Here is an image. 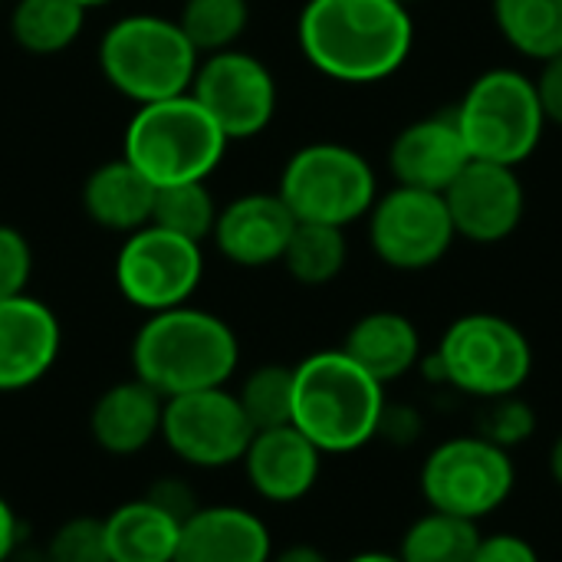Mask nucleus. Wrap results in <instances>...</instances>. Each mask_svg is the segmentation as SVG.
Returning <instances> with one entry per match:
<instances>
[{"instance_id":"f3484780","label":"nucleus","mask_w":562,"mask_h":562,"mask_svg":"<svg viewBox=\"0 0 562 562\" xmlns=\"http://www.w3.org/2000/svg\"><path fill=\"white\" fill-rule=\"evenodd\" d=\"M468 161L471 151L464 145L454 109L408 122L389 145V171L395 184L405 188L445 194L448 184L468 168Z\"/></svg>"},{"instance_id":"6e6552de","label":"nucleus","mask_w":562,"mask_h":562,"mask_svg":"<svg viewBox=\"0 0 562 562\" xmlns=\"http://www.w3.org/2000/svg\"><path fill=\"white\" fill-rule=\"evenodd\" d=\"M277 194L296 221L349 227L369 217L379 178L362 151L339 142H313L290 155Z\"/></svg>"},{"instance_id":"c85d7f7f","label":"nucleus","mask_w":562,"mask_h":562,"mask_svg":"<svg viewBox=\"0 0 562 562\" xmlns=\"http://www.w3.org/2000/svg\"><path fill=\"white\" fill-rule=\"evenodd\" d=\"M247 23H250L247 0H184L178 13V26L184 30V36L201 56L237 46V40L247 33Z\"/></svg>"},{"instance_id":"4468645a","label":"nucleus","mask_w":562,"mask_h":562,"mask_svg":"<svg viewBox=\"0 0 562 562\" xmlns=\"http://www.w3.org/2000/svg\"><path fill=\"white\" fill-rule=\"evenodd\" d=\"M445 204L454 234L487 247L517 234L527 214V191L517 168L471 158L468 168L448 184Z\"/></svg>"},{"instance_id":"393cba45","label":"nucleus","mask_w":562,"mask_h":562,"mask_svg":"<svg viewBox=\"0 0 562 562\" xmlns=\"http://www.w3.org/2000/svg\"><path fill=\"white\" fill-rule=\"evenodd\" d=\"M494 23L517 53L537 63L562 53V0H494Z\"/></svg>"},{"instance_id":"9b49d317","label":"nucleus","mask_w":562,"mask_h":562,"mask_svg":"<svg viewBox=\"0 0 562 562\" xmlns=\"http://www.w3.org/2000/svg\"><path fill=\"white\" fill-rule=\"evenodd\" d=\"M458 240L445 194L395 184L369 211V244L375 257L402 273L438 267Z\"/></svg>"},{"instance_id":"423d86ee","label":"nucleus","mask_w":562,"mask_h":562,"mask_svg":"<svg viewBox=\"0 0 562 562\" xmlns=\"http://www.w3.org/2000/svg\"><path fill=\"white\" fill-rule=\"evenodd\" d=\"M441 389L494 402L524 392L533 375V346L527 333L497 313L458 316L435 346Z\"/></svg>"},{"instance_id":"72a5a7b5","label":"nucleus","mask_w":562,"mask_h":562,"mask_svg":"<svg viewBox=\"0 0 562 562\" xmlns=\"http://www.w3.org/2000/svg\"><path fill=\"white\" fill-rule=\"evenodd\" d=\"M425 438V415L412 402H385L375 441H385L392 448H415Z\"/></svg>"},{"instance_id":"cd10ccee","label":"nucleus","mask_w":562,"mask_h":562,"mask_svg":"<svg viewBox=\"0 0 562 562\" xmlns=\"http://www.w3.org/2000/svg\"><path fill=\"white\" fill-rule=\"evenodd\" d=\"M217 198L211 194L207 181H184V184H165L155 191L151 224L204 244L214 234L217 224Z\"/></svg>"},{"instance_id":"f257e3e1","label":"nucleus","mask_w":562,"mask_h":562,"mask_svg":"<svg viewBox=\"0 0 562 562\" xmlns=\"http://www.w3.org/2000/svg\"><path fill=\"white\" fill-rule=\"evenodd\" d=\"M296 40L306 63L326 79L372 86L408 63L415 20L398 0H306Z\"/></svg>"},{"instance_id":"473e14b6","label":"nucleus","mask_w":562,"mask_h":562,"mask_svg":"<svg viewBox=\"0 0 562 562\" xmlns=\"http://www.w3.org/2000/svg\"><path fill=\"white\" fill-rule=\"evenodd\" d=\"M30 277H33V247H30V240L16 227L0 224V300L26 293Z\"/></svg>"},{"instance_id":"9d476101","label":"nucleus","mask_w":562,"mask_h":562,"mask_svg":"<svg viewBox=\"0 0 562 562\" xmlns=\"http://www.w3.org/2000/svg\"><path fill=\"white\" fill-rule=\"evenodd\" d=\"M204 277V244L158 224L132 231L115 254V286L142 313L184 306Z\"/></svg>"},{"instance_id":"aec40b11","label":"nucleus","mask_w":562,"mask_h":562,"mask_svg":"<svg viewBox=\"0 0 562 562\" xmlns=\"http://www.w3.org/2000/svg\"><path fill=\"white\" fill-rule=\"evenodd\" d=\"M161 412L165 398L132 375L128 382L109 385L95 398L89 412V435L105 454L128 458L161 438Z\"/></svg>"},{"instance_id":"2f4dec72","label":"nucleus","mask_w":562,"mask_h":562,"mask_svg":"<svg viewBox=\"0 0 562 562\" xmlns=\"http://www.w3.org/2000/svg\"><path fill=\"white\" fill-rule=\"evenodd\" d=\"M43 562H112L109 560V547H105L102 517L63 520L46 543Z\"/></svg>"},{"instance_id":"7ed1b4c3","label":"nucleus","mask_w":562,"mask_h":562,"mask_svg":"<svg viewBox=\"0 0 562 562\" xmlns=\"http://www.w3.org/2000/svg\"><path fill=\"white\" fill-rule=\"evenodd\" d=\"M385 385L342 349H319L293 366V418L323 454H352L375 441Z\"/></svg>"},{"instance_id":"f03ea898","label":"nucleus","mask_w":562,"mask_h":562,"mask_svg":"<svg viewBox=\"0 0 562 562\" xmlns=\"http://www.w3.org/2000/svg\"><path fill=\"white\" fill-rule=\"evenodd\" d=\"M237 362V333L221 316L188 303L148 313L132 339V372L161 398L224 389Z\"/></svg>"},{"instance_id":"4be33fe9","label":"nucleus","mask_w":562,"mask_h":562,"mask_svg":"<svg viewBox=\"0 0 562 562\" xmlns=\"http://www.w3.org/2000/svg\"><path fill=\"white\" fill-rule=\"evenodd\" d=\"M155 184L125 158L99 165L82 184V211L92 224L112 234H132L151 224Z\"/></svg>"},{"instance_id":"e433bc0d","label":"nucleus","mask_w":562,"mask_h":562,"mask_svg":"<svg viewBox=\"0 0 562 562\" xmlns=\"http://www.w3.org/2000/svg\"><path fill=\"white\" fill-rule=\"evenodd\" d=\"M533 86H537L547 125H560L562 128V53L540 63V76L533 79Z\"/></svg>"},{"instance_id":"a19ab883","label":"nucleus","mask_w":562,"mask_h":562,"mask_svg":"<svg viewBox=\"0 0 562 562\" xmlns=\"http://www.w3.org/2000/svg\"><path fill=\"white\" fill-rule=\"evenodd\" d=\"M346 562H402L395 553H379V550H369V553H356Z\"/></svg>"},{"instance_id":"1a4fd4ad","label":"nucleus","mask_w":562,"mask_h":562,"mask_svg":"<svg viewBox=\"0 0 562 562\" xmlns=\"http://www.w3.org/2000/svg\"><path fill=\"white\" fill-rule=\"evenodd\" d=\"M418 491L428 510L471 520L481 527L517 491V464L510 451L487 438L458 435L435 445L418 471Z\"/></svg>"},{"instance_id":"c756f323","label":"nucleus","mask_w":562,"mask_h":562,"mask_svg":"<svg viewBox=\"0 0 562 562\" xmlns=\"http://www.w3.org/2000/svg\"><path fill=\"white\" fill-rule=\"evenodd\" d=\"M254 431L290 425L293 418V366H257L234 392Z\"/></svg>"},{"instance_id":"a878e982","label":"nucleus","mask_w":562,"mask_h":562,"mask_svg":"<svg viewBox=\"0 0 562 562\" xmlns=\"http://www.w3.org/2000/svg\"><path fill=\"white\" fill-rule=\"evenodd\" d=\"M481 537L477 524L428 510L405 527L395 557L402 562H471Z\"/></svg>"},{"instance_id":"ddd939ff","label":"nucleus","mask_w":562,"mask_h":562,"mask_svg":"<svg viewBox=\"0 0 562 562\" xmlns=\"http://www.w3.org/2000/svg\"><path fill=\"white\" fill-rule=\"evenodd\" d=\"M250 438L254 425L227 385L165 398L161 441L191 468L217 471L240 464Z\"/></svg>"},{"instance_id":"39448f33","label":"nucleus","mask_w":562,"mask_h":562,"mask_svg":"<svg viewBox=\"0 0 562 562\" xmlns=\"http://www.w3.org/2000/svg\"><path fill=\"white\" fill-rule=\"evenodd\" d=\"M198 63L201 53L191 46L178 20L155 13H128L115 20L99 43V69L105 82L135 105L184 95Z\"/></svg>"},{"instance_id":"bb28decb","label":"nucleus","mask_w":562,"mask_h":562,"mask_svg":"<svg viewBox=\"0 0 562 562\" xmlns=\"http://www.w3.org/2000/svg\"><path fill=\"white\" fill-rule=\"evenodd\" d=\"M349 260V240L346 227H329V224H306L296 221V231L283 250V267L286 273L303 283V286H326L333 283Z\"/></svg>"},{"instance_id":"79ce46f5","label":"nucleus","mask_w":562,"mask_h":562,"mask_svg":"<svg viewBox=\"0 0 562 562\" xmlns=\"http://www.w3.org/2000/svg\"><path fill=\"white\" fill-rule=\"evenodd\" d=\"M82 10H95V7H105V3H112V0H76Z\"/></svg>"},{"instance_id":"ea45409f","label":"nucleus","mask_w":562,"mask_h":562,"mask_svg":"<svg viewBox=\"0 0 562 562\" xmlns=\"http://www.w3.org/2000/svg\"><path fill=\"white\" fill-rule=\"evenodd\" d=\"M547 468H550V477H553V484L562 491V431L553 438V445H550V454H547Z\"/></svg>"},{"instance_id":"37998d69","label":"nucleus","mask_w":562,"mask_h":562,"mask_svg":"<svg viewBox=\"0 0 562 562\" xmlns=\"http://www.w3.org/2000/svg\"><path fill=\"white\" fill-rule=\"evenodd\" d=\"M398 3H405V7H412V3H418V0H398Z\"/></svg>"},{"instance_id":"c9c22d12","label":"nucleus","mask_w":562,"mask_h":562,"mask_svg":"<svg viewBox=\"0 0 562 562\" xmlns=\"http://www.w3.org/2000/svg\"><path fill=\"white\" fill-rule=\"evenodd\" d=\"M151 504H158L165 514H171L178 524H184L201 504H198V497H194V491H191V484L188 481H181V477H161V481H155L151 487H148V494H145Z\"/></svg>"},{"instance_id":"412c9836","label":"nucleus","mask_w":562,"mask_h":562,"mask_svg":"<svg viewBox=\"0 0 562 562\" xmlns=\"http://www.w3.org/2000/svg\"><path fill=\"white\" fill-rule=\"evenodd\" d=\"M339 349L382 385L418 372V362L425 356L418 326L395 310H375L359 316Z\"/></svg>"},{"instance_id":"f704fd0d","label":"nucleus","mask_w":562,"mask_h":562,"mask_svg":"<svg viewBox=\"0 0 562 562\" xmlns=\"http://www.w3.org/2000/svg\"><path fill=\"white\" fill-rule=\"evenodd\" d=\"M471 562H543L540 550L520 533H487L481 537Z\"/></svg>"},{"instance_id":"2eb2a0df","label":"nucleus","mask_w":562,"mask_h":562,"mask_svg":"<svg viewBox=\"0 0 562 562\" xmlns=\"http://www.w3.org/2000/svg\"><path fill=\"white\" fill-rule=\"evenodd\" d=\"M293 231L296 217L277 191H250L217 211L211 240L224 260L260 270L283 260Z\"/></svg>"},{"instance_id":"dca6fc26","label":"nucleus","mask_w":562,"mask_h":562,"mask_svg":"<svg viewBox=\"0 0 562 562\" xmlns=\"http://www.w3.org/2000/svg\"><path fill=\"white\" fill-rule=\"evenodd\" d=\"M63 329L56 313L30 296L0 300V395L33 389L56 366Z\"/></svg>"},{"instance_id":"5701e85b","label":"nucleus","mask_w":562,"mask_h":562,"mask_svg":"<svg viewBox=\"0 0 562 562\" xmlns=\"http://www.w3.org/2000/svg\"><path fill=\"white\" fill-rule=\"evenodd\" d=\"M112 562H175L181 524L148 497L119 504L102 517Z\"/></svg>"},{"instance_id":"4c0bfd02","label":"nucleus","mask_w":562,"mask_h":562,"mask_svg":"<svg viewBox=\"0 0 562 562\" xmlns=\"http://www.w3.org/2000/svg\"><path fill=\"white\" fill-rule=\"evenodd\" d=\"M20 537H23L20 517H16V510L7 504V497H0V562L13 560V553H16V547H20Z\"/></svg>"},{"instance_id":"58836bf2","label":"nucleus","mask_w":562,"mask_h":562,"mask_svg":"<svg viewBox=\"0 0 562 562\" xmlns=\"http://www.w3.org/2000/svg\"><path fill=\"white\" fill-rule=\"evenodd\" d=\"M270 562H329V557L323 550H316V547L300 543V547H290V550L277 553Z\"/></svg>"},{"instance_id":"6ab92c4d","label":"nucleus","mask_w":562,"mask_h":562,"mask_svg":"<svg viewBox=\"0 0 562 562\" xmlns=\"http://www.w3.org/2000/svg\"><path fill=\"white\" fill-rule=\"evenodd\" d=\"M273 560V537L270 527L231 504L198 507L178 537V560L175 562H270Z\"/></svg>"},{"instance_id":"f8f14e48","label":"nucleus","mask_w":562,"mask_h":562,"mask_svg":"<svg viewBox=\"0 0 562 562\" xmlns=\"http://www.w3.org/2000/svg\"><path fill=\"white\" fill-rule=\"evenodd\" d=\"M188 92L217 122L227 142L257 138L277 115V79L270 66L237 46L201 56Z\"/></svg>"},{"instance_id":"a211bd4d","label":"nucleus","mask_w":562,"mask_h":562,"mask_svg":"<svg viewBox=\"0 0 562 562\" xmlns=\"http://www.w3.org/2000/svg\"><path fill=\"white\" fill-rule=\"evenodd\" d=\"M247 484L267 504H300L313 494L323 474V451L293 425L254 431L244 458Z\"/></svg>"},{"instance_id":"20e7f679","label":"nucleus","mask_w":562,"mask_h":562,"mask_svg":"<svg viewBox=\"0 0 562 562\" xmlns=\"http://www.w3.org/2000/svg\"><path fill=\"white\" fill-rule=\"evenodd\" d=\"M227 135L201 109V102L184 92L161 102L138 105L125 125L122 158L132 161L155 188L207 181L224 151Z\"/></svg>"},{"instance_id":"7c9ffc66","label":"nucleus","mask_w":562,"mask_h":562,"mask_svg":"<svg viewBox=\"0 0 562 562\" xmlns=\"http://www.w3.org/2000/svg\"><path fill=\"white\" fill-rule=\"evenodd\" d=\"M537 428H540V415L520 392L484 402V412L477 422V435L504 451H517L527 441H533Z\"/></svg>"},{"instance_id":"0eeeda50","label":"nucleus","mask_w":562,"mask_h":562,"mask_svg":"<svg viewBox=\"0 0 562 562\" xmlns=\"http://www.w3.org/2000/svg\"><path fill=\"white\" fill-rule=\"evenodd\" d=\"M464 145L474 161L524 165L543 142L547 115L530 76L510 66L481 72L454 105Z\"/></svg>"},{"instance_id":"b1692460","label":"nucleus","mask_w":562,"mask_h":562,"mask_svg":"<svg viewBox=\"0 0 562 562\" xmlns=\"http://www.w3.org/2000/svg\"><path fill=\"white\" fill-rule=\"evenodd\" d=\"M86 13L76 0H16L10 36L30 56H56L79 40Z\"/></svg>"}]
</instances>
